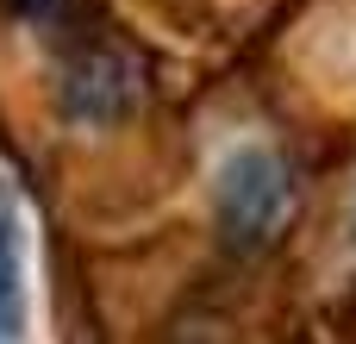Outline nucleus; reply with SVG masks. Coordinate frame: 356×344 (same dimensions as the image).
<instances>
[{
    "label": "nucleus",
    "mask_w": 356,
    "mask_h": 344,
    "mask_svg": "<svg viewBox=\"0 0 356 344\" xmlns=\"http://www.w3.org/2000/svg\"><path fill=\"white\" fill-rule=\"evenodd\" d=\"M294 207H300V182H294V169L275 150L250 144V150H238L225 163V175H219V232L238 251L275 244L288 232Z\"/></svg>",
    "instance_id": "nucleus-1"
},
{
    "label": "nucleus",
    "mask_w": 356,
    "mask_h": 344,
    "mask_svg": "<svg viewBox=\"0 0 356 344\" xmlns=\"http://www.w3.org/2000/svg\"><path fill=\"white\" fill-rule=\"evenodd\" d=\"M19 6H25V13H56L63 0H19Z\"/></svg>",
    "instance_id": "nucleus-3"
},
{
    "label": "nucleus",
    "mask_w": 356,
    "mask_h": 344,
    "mask_svg": "<svg viewBox=\"0 0 356 344\" xmlns=\"http://www.w3.org/2000/svg\"><path fill=\"white\" fill-rule=\"evenodd\" d=\"M25 332V263H19V207L0 188V344Z\"/></svg>",
    "instance_id": "nucleus-2"
}]
</instances>
